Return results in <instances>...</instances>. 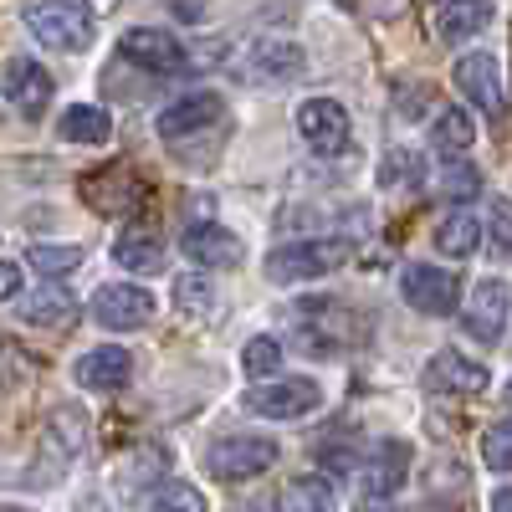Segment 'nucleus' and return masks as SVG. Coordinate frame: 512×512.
<instances>
[{"mask_svg":"<svg viewBox=\"0 0 512 512\" xmlns=\"http://www.w3.org/2000/svg\"><path fill=\"white\" fill-rule=\"evenodd\" d=\"M390 190H420L425 185V159L410 154V149H395L390 159H384V175H379Z\"/></svg>","mask_w":512,"mask_h":512,"instance_id":"32","label":"nucleus"},{"mask_svg":"<svg viewBox=\"0 0 512 512\" xmlns=\"http://www.w3.org/2000/svg\"><path fill=\"white\" fill-rule=\"evenodd\" d=\"M118 62L139 67V72H185L190 52H185V41L164 26H128L118 36Z\"/></svg>","mask_w":512,"mask_h":512,"instance_id":"8","label":"nucleus"},{"mask_svg":"<svg viewBox=\"0 0 512 512\" xmlns=\"http://www.w3.org/2000/svg\"><path fill=\"white\" fill-rule=\"evenodd\" d=\"M410 477V446L405 441H374L369 446V461L359 466V487H364V502H390Z\"/></svg>","mask_w":512,"mask_h":512,"instance_id":"14","label":"nucleus"},{"mask_svg":"<svg viewBox=\"0 0 512 512\" xmlns=\"http://www.w3.org/2000/svg\"><path fill=\"white\" fill-rule=\"evenodd\" d=\"M287 344L308 359H338L359 344V318L338 297H297L282 308Z\"/></svg>","mask_w":512,"mask_h":512,"instance_id":"1","label":"nucleus"},{"mask_svg":"<svg viewBox=\"0 0 512 512\" xmlns=\"http://www.w3.org/2000/svg\"><path fill=\"white\" fill-rule=\"evenodd\" d=\"M487 251H492V262H512V200L507 195H492V210H487Z\"/></svg>","mask_w":512,"mask_h":512,"instance_id":"30","label":"nucleus"},{"mask_svg":"<svg viewBox=\"0 0 512 512\" xmlns=\"http://www.w3.org/2000/svg\"><path fill=\"white\" fill-rule=\"evenodd\" d=\"M400 297L425 318H451V313L466 308L456 267H431V262H410L400 272Z\"/></svg>","mask_w":512,"mask_h":512,"instance_id":"6","label":"nucleus"},{"mask_svg":"<svg viewBox=\"0 0 512 512\" xmlns=\"http://www.w3.org/2000/svg\"><path fill=\"white\" fill-rule=\"evenodd\" d=\"M52 98H57V82L36 57H11L6 62V103H11L16 118L36 123L41 113L52 108Z\"/></svg>","mask_w":512,"mask_h":512,"instance_id":"13","label":"nucleus"},{"mask_svg":"<svg viewBox=\"0 0 512 512\" xmlns=\"http://www.w3.org/2000/svg\"><path fill=\"white\" fill-rule=\"evenodd\" d=\"M482 456L492 472H512V415L492 420L487 425V436H482Z\"/></svg>","mask_w":512,"mask_h":512,"instance_id":"33","label":"nucleus"},{"mask_svg":"<svg viewBox=\"0 0 512 512\" xmlns=\"http://www.w3.org/2000/svg\"><path fill=\"white\" fill-rule=\"evenodd\" d=\"M128 374H134V354H128L123 344L88 349V354H82V359L72 364L77 390H93V395H113V390H123Z\"/></svg>","mask_w":512,"mask_h":512,"instance_id":"17","label":"nucleus"},{"mask_svg":"<svg viewBox=\"0 0 512 512\" xmlns=\"http://www.w3.org/2000/svg\"><path fill=\"white\" fill-rule=\"evenodd\" d=\"M72 318H77V297L62 282H36L16 303V323L26 328H67Z\"/></svg>","mask_w":512,"mask_h":512,"instance_id":"19","label":"nucleus"},{"mask_svg":"<svg viewBox=\"0 0 512 512\" xmlns=\"http://www.w3.org/2000/svg\"><path fill=\"white\" fill-rule=\"evenodd\" d=\"M318 405H323V390H318V379H308V374H287V379H272V384L246 390V410L262 415V420H303Z\"/></svg>","mask_w":512,"mask_h":512,"instance_id":"9","label":"nucleus"},{"mask_svg":"<svg viewBox=\"0 0 512 512\" xmlns=\"http://www.w3.org/2000/svg\"><path fill=\"white\" fill-rule=\"evenodd\" d=\"M272 512H333V482H323V477H292L282 492H277V502H272Z\"/></svg>","mask_w":512,"mask_h":512,"instance_id":"26","label":"nucleus"},{"mask_svg":"<svg viewBox=\"0 0 512 512\" xmlns=\"http://www.w3.org/2000/svg\"><path fill=\"white\" fill-rule=\"evenodd\" d=\"M113 262L134 277H159L164 272V241H154L149 231H123L113 241Z\"/></svg>","mask_w":512,"mask_h":512,"instance_id":"24","label":"nucleus"},{"mask_svg":"<svg viewBox=\"0 0 512 512\" xmlns=\"http://www.w3.org/2000/svg\"><path fill=\"white\" fill-rule=\"evenodd\" d=\"M456 88H461L466 103H477V113L502 118L507 88H502V62H497V52H487V47L461 52V57H456Z\"/></svg>","mask_w":512,"mask_h":512,"instance_id":"12","label":"nucleus"},{"mask_svg":"<svg viewBox=\"0 0 512 512\" xmlns=\"http://www.w3.org/2000/svg\"><path fill=\"white\" fill-rule=\"evenodd\" d=\"M492 21V6L487 0H451V6L436 11V36L446 41V47H466L472 36H482Z\"/></svg>","mask_w":512,"mask_h":512,"instance_id":"23","label":"nucleus"},{"mask_svg":"<svg viewBox=\"0 0 512 512\" xmlns=\"http://www.w3.org/2000/svg\"><path fill=\"white\" fill-rule=\"evenodd\" d=\"M425 384L441 390V395H482L492 384V374H487L482 359L461 354V349H436L431 364H425Z\"/></svg>","mask_w":512,"mask_h":512,"instance_id":"16","label":"nucleus"},{"mask_svg":"<svg viewBox=\"0 0 512 512\" xmlns=\"http://www.w3.org/2000/svg\"><path fill=\"white\" fill-rule=\"evenodd\" d=\"M446 6H451V0H446Z\"/></svg>","mask_w":512,"mask_h":512,"instance_id":"41","label":"nucleus"},{"mask_svg":"<svg viewBox=\"0 0 512 512\" xmlns=\"http://www.w3.org/2000/svg\"><path fill=\"white\" fill-rule=\"evenodd\" d=\"M277 441L272 436H221L205 451V472L216 482H256L277 466Z\"/></svg>","mask_w":512,"mask_h":512,"instance_id":"5","label":"nucleus"},{"mask_svg":"<svg viewBox=\"0 0 512 512\" xmlns=\"http://www.w3.org/2000/svg\"><path fill=\"white\" fill-rule=\"evenodd\" d=\"M425 98H431V88H425V82H415V88H395V113L400 118H410V123H420L425 118Z\"/></svg>","mask_w":512,"mask_h":512,"instance_id":"35","label":"nucleus"},{"mask_svg":"<svg viewBox=\"0 0 512 512\" xmlns=\"http://www.w3.org/2000/svg\"><path fill=\"white\" fill-rule=\"evenodd\" d=\"M349 108L338 98H303L297 103V134H303L318 154H333L349 144Z\"/></svg>","mask_w":512,"mask_h":512,"instance_id":"15","label":"nucleus"},{"mask_svg":"<svg viewBox=\"0 0 512 512\" xmlns=\"http://www.w3.org/2000/svg\"><path fill=\"white\" fill-rule=\"evenodd\" d=\"M154 512H205V497L190 482H159L154 487Z\"/></svg>","mask_w":512,"mask_h":512,"instance_id":"34","label":"nucleus"},{"mask_svg":"<svg viewBox=\"0 0 512 512\" xmlns=\"http://www.w3.org/2000/svg\"><path fill=\"white\" fill-rule=\"evenodd\" d=\"M0 297H6L11 308L26 297V287H21V262H0Z\"/></svg>","mask_w":512,"mask_h":512,"instance_id":"36","label":"nucleus"},{"mask_svg":"<svg viewBox=\"0 0 512 512\" xmlns=\"http://www.w3.org/2000/svg\"><path fill=\"white\" fill-rule=\"evenodd\" d=\"M26 262L41 272V282H57V277H67V272H77V267H82V246H52V241H36V246L26 251Z\"/></svg>","mask_w":512,"mask_h":512,"instance_id":"29","label":"nucleus"},{"mask_svg":"<svg viewBox=\"0 0 512 512\" xmlns=\"http://www.w3.org/2000/svg\"><path fill=\"white\" fill-rule=\"evenodd\" d=\"M282 359H287L282 338L277 333H256V338H246V349H241V374L256 379V384H272V374L282 369Z\"/></svg>","mask_w":512,"mask_h":512,"instance_id":"27","label":"nucleus"},{"mask_svg":"<svg viewBox=\"0 0 512 512\" xmlns=\"http://www.w3.org/2000/svg\"><path fill=\"white\" fill-rule=\"evenodd\" d=\"M492 512H512V487H497L492 492Z\"/></svg>","mask_w":512,"mask_h":512,"instance_id":"37","label":"nucleus"},{"mask_svg":"<svg viewBox=\"0 0 512 512\" xmlns=\"http://www.w3.org/2000/svg\"><path fill=\"white\" fill-rule=\"evenodd\" d=\"M507 318H512V287L502 277H482L472 292H466V308H461L466 338H477V344L492 349V344H502Z\"/></svg>","mask_w":512,"mask_h":512,"instance_id":"10","label":"nucleus"},{"mask_svg":"<svg viewBox=\"0 0 512 512\" xmlns=\"http://www.w3.org/2000/svg\"><path fill=\"white\" fill-rule=\"evenodd\" d=\"M349 262V241H338V236H303V241H282L267 251V282L277 287H297V282H318L328 272H338Z\"/></svg>","mask_w":512,"mask_h":512,"instance_id":"2","label":"nucleus"},{"mask_svg":"<svg viewBox=\"0 0 512 512\" xmlns=\"http://www.w3.org/2000/svg\"><path fill=\"white\" fill-rule=\"evenodd\" d=\"M221 118H226V98L221 93H185V98L164 103L154 113V134L164 144H185V139L205 134L210 123H221Z\"/></svg>","mask_w":512,"mask_h":512,"instance_id":"11","label":"nucleus"},{"mask_svg":"<svg viewBox=\"0 0 512 512\" xmlns=\"http://www.w3.org/2000/svg\"><path fill=\"white\" fill-rule=\"evenodd\" d=\"M502 415H512V379L502 384Z\"/></svg>","mask_w":512,"mask_h":512,"instance_id":"39","label":"nucleus"},{"mask_svg":"<svg viewBox=\"0 0 512 512\" xmlns=\"http://www.w3.org/2000/svg\"><path fill=\"white\" fill-rule=\"evenodd\" d=\"M0 512H26V507H16V502H11V507H0Z\"/></svg>","mask_w":512,"mask_h":512,"instance_id":"40","label":"nucleus"},{"mask_svg":"<svg viewBox=\"0 0 512 512\" xmlns=\"http://www.w3.org/2000/svg\"><path fill=\"white\" fill-rule=\"evenodd\" d=\"M431 241H436L441 256H451V262H466V256L482 251L487 221H477L472 210H446V216L436 221V231H431Z\"/></svg>","mask_w":512,"mask_h":512,"instance_id":"21","label":"nucleus"},{"mask_svg":"<svg viewBox=\"0 0 512 512\" xmlns=\"http://www.w3.org/2000/svg\"><path fill=\"white\" fill-rule=\"evenodd\" d=\"M425 144H431V154H441L446 164H461L466 154H472L477 144V123L466 108H441L431 118V128H425Z\"/></svg>","mask_w":512,"mask_h":512,"instance_id":"20","label":"nucleus"},{"mask_svg":"<svg viewBox=\"0 0 512 512\" xmlns=\"http://www.w3.org/2000/svg\"><path fill=\"white\" fill-rule=\"evenodd\" d=\"M436 190L446 195V200H456V205H466V200H477L482 195V175L472 164H441V180H436Z\"/></svg>","mask_w":512,"mask_h":512,"instance_id":"31","label":"nucleus"},{"mask_svg":"<svg viewBox=\"0 0 512 512\" xmlns=\"http://www.w3.org/2000/svg\"><path fill=\"white\" fill-rule=\"evenodd\" d=\"M57 139L72 144V149H98L113 139V118L103 103H72L62 118H57Z\"/></svg>","mask_w":512,"mask_h":512,"instance_id":"22","label":"nucleus"},{"mask_svg":"<svg viewBox=\"0 0 512 512\" xmlns=\"http://www.w3.org/2000/svg\"><path fill=\"white\" fill-rule=\"evenodd\" d=\"M26 36L41 52H88L98 26L77 0H41V6L26 11Z\"/></svg>","mask_w":512,"mask_h":512,"instance_id":"4","label":"nucleus"},{"mask_svg":"<svg viewBox=\"0 0 512 512\" xmlns=\"http://www.w3.org/2000/svg\"><path fill=\"white\" fill-rule=\"evenodd\" d=\"M359 512H400V507H390V502H364Z\"/></svg>","mask_w":512,"mask_h":512,"instance_id":"38","label":"nucleus"},{"mask_svg":"<svg viewBox=\"0 0 512 512\" xmlns=\"http://www.w3.org/2000/svg\"><path fill=\"white\" fill-rule=\"evenodd\" d=\"M180 251L190 256L195 267H205V272L236 267L241 256H246L241 236H231V231H226V226H216V221H205V226H190V231L180 236Z\"/></svg>","mask_w":512,"mask_h":512,"instance_id":"18","label":"nucleus"},{"mask_svg":"<svg viewBox=\"0 0 512 512\" xmlns=\"http://www.w3.org/2000/svg\"><path fill=\"white\" fill-rule=\"evenodd\" d=\"M93 323L98 328H108V333H139V328H149L154 323V292L149 287H139V282H103L98 292H93Z\"/></svg>","mask_w":512,"mask_h":512,"instance_id":"7","label":"nucleus"},{"mask_svg":"<svg viewBox=\"0 0 512 512\" xmlns=\"http://www.w3.org/2000/svg\"><path fill=\"white\" fill-rule=\"evenodd\" d=\"M231 72L251 88H287V82L308 77V52L287 36H251L246 47H236Z\"/></svg>","mask_w":512,"mask_h":512,"instance_id":"3","label":"nucleus"},{"mask_svg":"<svg viewBox=\"0 0 512 512\" xmlns=\"http://www.w3.org/2000/svg\"><path fill=\"white\" fill-rule=\"evenodd\" d=\"M169 297H175V308L185 318H205L210 308H216V282H210L205 272H180L175 287H169Z\"/></svg>","mask_w":512,"mask_h":512,"instance_id":"28","label":"nucleus"},{"mask_svg":"<svg viewBox=\"0 0 512 512\" xmlns=\"http://www.w3.org/2000/svg\"><path fill=\"white\" fill-rule=\"evenodd\" d=\"M41 441H47L62 461H72L82 446H88V415H82L77 405H57L47 415V436H41Z\"/></svg>","mask_w":512,"mask_h":512,"instance_id":"25","label":"nucleus"}]
</instances>
